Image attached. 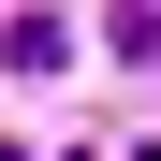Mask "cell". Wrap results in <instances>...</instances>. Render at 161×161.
Masks as SVG:
<instances>
[{
	"mask_svg": "<svg viewBox=\"0 0 161 161\" xmlns=\"http://www.w3.org/2000/svg\"><path fill=\"white\" fill-rule=\"evenodd\" d=\"M117 59H161V15H117Z\"/></svg>",
	"mask_w": 161,
	"mask_h": 161,
	"instance_id": "7a4b0ae2",
	"label": "cell"
},
{
	"mask_svg": "<svg viewBox=\"0 0 161 161\" xmlns=\"http://www.w3.org/2000/svg\"><path fill=\"white\" fill-rule=\"evenodd\" d=\"M0 59H15V73H59V59H73V15H15Z\"/></svg>",
	"mask_w": 161,
	"mask_h": 161,
	"instance_id": "6da1fadb",
	"label": "cell"
}]
</instances>
